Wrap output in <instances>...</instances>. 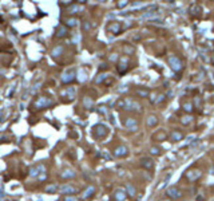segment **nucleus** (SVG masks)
I'll use <instances>...</instances> for the list:
<instances>
[{"label":"nucleus","instance_id":"dca6fc26","mask_svg":"<svg viewBox=\"0 0 214 201\" xmlns=\"http://www.w3.org/2000/svg\"><path fill=\"white\" fill-rule=\"evenodd\" d=\"M108 31L111 32V34H114V35H118L119 32H120V23H111L110 26H108L107 28Z\"/></svg>","mask_w":214,"mask_h":201},{"label":"nucleus","instance_id":"f704fd0d","mask_svg":"<svg viewBox=\"0 0 214 201\" xmlns=\"http://www.w3.org/2000/svg\"><path fill=\"white\" fill-rule=\"evenodd\" d=\"M90 28V24H84V30H88Z\"/></svg>","mask_w":214,"mask_h":201},{"label":"nucleus","instance_id":"473e14b6","mask_svg":"<svg viewBox=\"0 0 214 201\" xmlns=\"http://www.w3.org/2000/svg\"><path fill=\"white\" fill-rule=\"evenodd\" d=\"M166 137V134H165L163 131H161L159 134H157V135H154V139H158V138H165Z\"/></svg>","mask_w":214,"mask_h":201},{"label":"nucleus","instance_id":"f3484780","mask_svg":"<svg viewBox=\"0 0 214 201\" xmlns=\"http://www.w3.org/2000/svg\"><path fill=\"white\" fill-rule=\"evenodd\" d=\"M67 35V27L64 26H59L56 28V32H55V36L56 38H64Z\"/></svg>","mask_w":214,"mask_h":201},{"label":"nucleus","instance_id":"4be33fe9","mask_svg":"<svg viewBox=\"0 0 214 201\" xmlns=\"http://www.w3.org/2000/svg\"><path fill=\"white\" fill-rule=\"evenodd\" d=\"M64 24H66L67 27H75L76 24H78V19H75V18L66 19V20H64Z\"/></svg>","mask_w":214,"mask_h":201},{"label":"nucleus","instance_id":"4c0bfd02","mask_svg":"<svg viewBox=\"0 0 214 201\" xmlns=\"http://www.w3.org/2000/svg\"><path fill=\"white\" fill-rule=\"evenodd\" d=\"M2 113H3V110H0V118H2Z\"/></svg>","mask_w":214,"mask_h":201},{"label":"nucleus","instance_id":"f8f14e48","mask_svg":"<svg viewBox=\"0 0 214 201\" xmlns=\"http://www.w3.org/2000/svg\"><path fill=\"white\" fill-rule=\"evenodd\" d=\"M75 192H76V189L72 186V185H70V184H64L63 186H60V193H62V195L71 196V195H74Z\"/></svg>","mask_w":214,"mask_h":201},{"label":"nucleus","instance_id":"cd10ccee","mask_svg":"<svg viewBox=\"0 0 214 201\" xmlns=\"http://www.w3.org/2000/svg\"><path fill=\"white\" fill-rule=\"evenodd\" d=\"M66 94L70 96V99H72V98H74V95H75V88L74 87H68L67 91H66Z\"/></svg>","mask_w":214,"mask_h":201},{"label":"nucleus","instance_id":"5701e85b","mask_svg":"<svg viewBox=\"0 0 214 201\" xmlns=\"http://www.w3.org/2000/svg\"><path fill=\"white\" fill-rule=\"evenodd\" d=\"M76 11H82V7L78 6V4H72V6L68 8V12H70V14H75Z\"/></svg>","mask_w":214,"mask_h":201},{"label":"nucleus","instance_id":"72a5a7b5","mask_svg":"<svg viewBox=\"0 0 214 201\" xmlns=\"http://www.w3.org/2000/svg\"><path fill=\"white\" fill-rule=\"evenodd\" d=\"M127 4H128V2H127V0H124V2H122V3L119 2V3H118V7H119V8H123V7H126Z\"/></svg>","mask_w":214,"mask_h":201},{"label":"nucleus","instance_id":"f03ea898","mask_svg":"<svg viewBox=\"0 0 214 201\" xmlns=\"http://www.w3.org/2000/svg\"><path fill=\"white\" fill-rule=\"evenodd\" d=\"M169 64L171 66V68L174 70V72H179L183 68V63L177 55H170L169 56Z\"/></svg>","mask_w":214,"mask_h":201},{"label":"nucleus","instance_id":"1a4fd4ad","mask_svg":"<svg viewBox=\"0 0 214 201\" xmlns=\"http://www.w3.org/2000/svg\"><path fill=\"white\" fill-rule=\"evenodd\" d=\"M124 127L130 131H136L138 130V122L134 118H126L124 119Z\"/></svg>","mask_w":214,"mask_h":201},{"label":"nucleus","instance_id":"f257e3e1","mask_svg":"<svg viewBox=\"0 0 214 201\" xmlns=\"http://www.w3.org/2000/svg\"><path fill=\"white\" fill-rule=\"evenodd\" d=\"M118 109L119 110H138L139 105L134 102L131 98H124L118 102Z\"/></svg>","mask_w":214,"mask_h":201},{"label":"nucleus","instance_id":"39448f33","mask_svg":"<svg viewBox=\"0 0 214 201\" xmlns=\"http://www.w3.org/2000/svg\"><path fill=\"white\" fill-rule=\"evenodd\" d=\"M75 70L74 68H70V70H66L63 72V75H62V82L63 83H71V82H74L75 80Z\"/></svg>","mask_w":214,"mask_h":201},{"label":"nucleus","instance_id":"393cba45","mask_svg":"<svg viewBox=\"0 0 214 201\" xmlns=\"http://www.w3.org/2000/svg\"><path fill=\"white\" fill-rule=\"evenodd\" d=\"M62 52H63V47H55L54 48V50H52V52H51V54H52V56H59L60 54H62Z\"/></svg>","mask_w":214,"mask_h":201},{"label":"nucleus","instance_id":"e433bc0d","mask_svg":"<svg viewBox=\"0 0 214 201\" xmlns=\"http://www.w3.org/2000/svg\"><path fill=\"white\" fill-rule=\"evenodd\" d=\"M161 201H171L170 199H165V200H161Z\"/></svg>","mask_w":214,"mask_h":201},{"label":"nucleus","instance_id":"2f4dec72","mask_svg":"<svg viewBox=\"0 0 214 201\" xmlns=\"http://www.w3.org/2000/svg\"><path fill=\"white\" fill-rule=\"evenodd\" d=\"M64 201H79L76 197H74V196H66L64 197Z\"/></svg>","mask_w":214,"mask_h":201},{"label":"nucleus","instance_id":"ddd939ff","mask_svg":"<svg viewBox=\"0 0 214 201\" xmlns=\"http://www.w3.org/2000/svg\"><path fill=\"white\" fill-rule=\"evenodd\" d=\"M141 165H142V168L150 170V169L154 168V161L151 158H149V157H142V158H141Z\"/></svg>","mask_w":214,"mask_h":201},{"label":"nucleus","instance_id":"7ed1b4c3","mask_svg":"<svg viewBox=\"0 0 214 201\" xmlns=\"http://www.w3.org/2000/svg\"><path fill=\"white\" fill-rule=\"evenodd\" d=\"M54 103L50 98H46V96H40V98L36 99V102L34 103V106L36 109H46L48 106H51V105Z\"/></svg>","mask_w":214,"mask_h":201},{"label":"nucleus","instance_id":"6e6552de","mask_svg":"<svg viewBox=\"0 0 214 201\" xmlns=\"http://www.w3.org/2000/svg\"><path fill=\"white\" fill-rule=\"evenodd\" d=\"M118 72L119 74H124L127 70H128V58H126V56H122L118 63Z\"/></svg>","mask_w":214,"mask_h":201},{"label":"nucleus","instance_id":"a878e982","mask_svg":"<svg viewBox=\"0 0 214 201\" xmlns=\"http://www.w3.org/2000/svg\"><path fill=\"white\" fill-rule=\"evenodd\" d=\"M56 189H58V186H56V185H48V186H46V189H44V190H46L47 193H54V192H56Z\"/></svg>","mask_w":214,"mask_h":201},{"label":"nucleus","instance_id":"9b49d317","mask_svg":"<svg viewBox=\"0 0 214 201\" xmlns=\"http://www.w3.org/2000/svg\"><path fill=\"white\" fill-rule=\"evenodd\" d=\"M127 197V193L123 190V189H116L114 192V195H112V199L114 201H124Z\"/></svg>","mask_w":214,"mask_h":201},{"label":"nucleus","instance_id":"4468645a","mask_svg":"<svg viewBox=\"0 0 214 201\" xmlns=\"http://www.w3.org/2000/svg\"><path fill=\"white\" fill-rule=\"evenodd\" d=\"M94 193H95V188L92 186V185H90V186H87V188L83 190V193H82V199H83V200L91 199V197L94 196Z\"/></svg>","mask_w":214,"mask_h":201},{"label":"nucleus","instance_id":"20e7f679","mask_svg":"<svg viewBox=\"0 0 214 201\" xmlns=\"http://www.w3.org/2000/svg\"><path fill=\"white\" fill-rule=\"evenodd\" d=\"M166 196H167L170 200H178V199H181V197H182V192H181L177 186H170V188H169L167 190H166Z\"/></svg>","mask_w":214,"mask_h":201},{"label":"nucleus","instance_id":"2eb2a0df","mask_svg":"<svg viewBox=\"0 0 214 201\" xmlns=\"http://www.w3.org/2000/svg\"><path fill=\"white\" fill-rule=\"evenodd\" d=\"M60 177L64 180H70V178H74L75 177V172L71 170V169H64V170L60 173Z\"/></svg>","mask_w":214,"mask_h":201},{"label":"nucleus","instance_id":"c9c22d12","mask_svg":"<svg viewBox=\"0 0 214 201\" xmlns=\"http://www.w3.org/2000/svg\"><path fill=\"white\" fill-rule=\"evenodd\" d=\"M3 197H4V195H3V190H0V200H2Z\"/></svg>","mask_w":214,"mask_h":201},{"label":"nucleus","instance_id":"6ab92c4d","mask_svg":"<svg viewBox=\"0 0 214 201\" xmlns=\"http://www.w3.org/2000/svg\"><path fill=\"white\" fill-rule=\"evenodd\" d=\"M146 123H147L149 127H154L158 125V118H157L155 115H149L147 119H146Z\"/></svg>","mask_w":214,"mask_h":201},{"label":"nucleus","instance_id":"a211bd4d","mask_svg":"<svg viewBox=\"0 0 214 201\" xmlns=\"http://www.w3.org/2000/svg\"><path fill=\"white\" fill-rule=\"evenodd\" d=\"M183 138V134L181 131H178V130H174L170 134V139L173 141V142H178V141H181Z\"/></svg>","mask_w":214,"mask_h":201},{"label":"nucleus","instance_id":"412c9836","mask_svg":"<svg viewBox=\"0 0 214 201\" xmlns=\"http://www.w3.org/2000/svg\"><path fill=\"white\" fill-rule=\"evenodd\" d=\"M44 170H46V169H44L43 165H39V166L31 169V170H30V174H31L32 177H38V176H39V172H43V173H44Z\"/></svg>","mask_w":214,"mask_h":201},{"label":"nucleus","instance_id":"0eeeda50","mask_svg":"<svg viewBox=\"0 0 214 201\" xmlns=\"http://www.w3.org/2000/svg\"><path fill=\"white\" fill-rule=\"evenodd\" d=\"M128 154V149L127 146H124V145H119V146H116L114 149V156L118 157V158H123V157H126Z\"/></svg>","mask_w":214,"mask_h":201},{"label":"nucleus","instance_id":"c85d7f7f","mask_svg":"<svg viewBox=\"0 0 214 201\" xmlns=\"http://www.w3.org/2000/svg\"><path fill=\"white\" fill-rule=\"evenodd\" d=\"M183 110H186L187 113H191V110H193V105H191L190 102H185V103H183Z\"/></svg>","mask_w":214,"mask_h":201},{"label":"nucleus","instance_id":"423d86ee","mask_svg":"<svg viewBox=\"0 0 214 201\" xmlns=\"http://www.w3.org/2000/svg\"><path fill=\"white\" fill-rule=\"evenodd\" d=\"M185 176H186V178L190 181V182H194L198 178H201V176H202V172L199 170V169H193V170H189L185 173Z\"/></svg>","mask_w":214,"mask_h":201},{"label":"nucleus","instance_id":"9d476101","mask_svg":"<svg viewBox=\"0 0 214 201\" xmlns=\"http://www.w3.org/2000/svg\"><path fill=\"white\" fill-rule=\"evenodd\" d=\"M107 133H108L107 127L103 126V125H98V126L94 127V137H95V138H103Z\"/></svg>","mask_w":214,"mask_h":201},{"label":"nucleus","instance_id":"bb28decb","mask_svg":"<svg viewBox=\"0 0 214 201\" xmlns=\"http://www.w3.org/2000/svg\"><path fill=\"white\" fill-rule=\"evenodd\" d=\"M106 78H107V74H99L98 78H95V83H102Z\"/></svg>","mask_w":214,"mask_h":201},{"label":"nucleus","instance_id":"b1692460","mask_svg":"<svg viewBox=\"0 0 214 201\" xmlns=\"http://www.w3.org/2000/svg\"><path fill=\"white\" fill-rule=\"evenodd\" d=\"M150 153H151L153 156H159L161 153H162V149L158 148V146H153V148L150 149Z\"/></svg>","mask_w":214,"mask_h":201},{"label":"nucleus","instance_id":"c756f323","mask_svg":"<svg viewBox=\"0 0 214 201\" xmlns=\"http://www.w3.org/2000/svg\"><path fill=\"white\" fill-rule=\"evenodd\" d=\"M181 122H182L183 125H189L191 122V117H183V118L181 119Z\"/></svg>","mask_w":214,"mask_h":201},{"label":"nucleus","instance_id":"7c9ffc66","mask_svg":"<svg viewBox=\"0 0 214 201\" xmlns=\"http://www.w3.org/2000/svg\"><path fill=\"white\" fill-rule=\"evenodd\" d=\"M136 92H138V95H141V96H147L149 95V91L147 90H138Z\"/></svg>","mask_w":214,"mask_h":201},{"label":"nucleus","instance_id":"aec40b11","mask_svg":"<svg viewBox=\"0 0 214 201\" xmlns=\"http://www.w3.org/2000/svg\"><path fill=\"white\" fill-rule=\"evenodd\" d=\"M126 193H127V196H130V197H134L136 195V189L135 186L132 184H126Z\"/></svg>","mask_w":214,"mask_h":201}]
</instances>
